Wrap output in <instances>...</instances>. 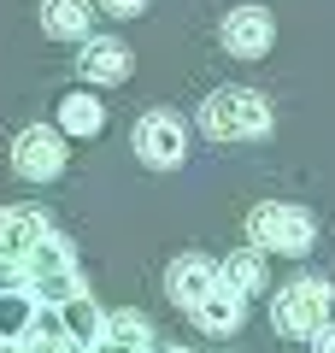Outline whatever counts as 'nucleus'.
Instances as JSON below:
<instances>
[{"label":"nucleus","instance_id":"nucleus-11","mask_svg":"<svg viewBox=\"0 0 335 353\" xmlns=\"http://www.w3.org/2000/svg\"><path fill=\"white\" fill-rule=\"evenodd\" d=\"M188 318H194V330H206V336H236V330L247 324V294H236L230 283H218Z\"/></svg>","mask_w":335,"mask_h":353},{"label":"nucleus","instance_id":"nucleus-19","mask_svg":"<svg viewBox=\"0 0 335 353\" xmlns=\"http://www.w3.org/2000/svg\"><path fill=\"white\" fill-rule=\"evenodd\" d=\"M94 6H100V12H112V18H136L148 0H94Z\"/></svg>","mask_w":335,"mask_h":353},{"label":"nucleus","instance_id":"nucleus-18","mask_svg":"<svg viewBox=\"0 0 335 353\" xmlns=\"http://www.w3.org/2000/svg\"><path fill=\"white\" fill-rule=\"evenodd\" d=\"M59 318H65V330H71V336L83 341V347H94V341L106 336V312H100V306L88 301V289H83V294H71V301L59 306Z\"/></svg>","mask_w":335,"mask_h":353},{"label":"nucleus","instance_id":"nucleus-9","mask_svg":"<svg viewBox=\"0 0 335 353\" xmlns=\"http://www.w3.org/2000/svg\"><path fill=\"white\" fill-rule=\"evenodd\" d=\"M218 265L212 259H200V253H183V259H171L165 265V294H171L176 306H183V312H194L200 301H206L212 289H218Z\"/></svg>","mask_w":335,"mask_h":353},{"label":"nucleus","instance_id":"nucleus-6","mask_svg":"<svg viewBox=\"0 0 335 353\" xmlns=\"http://www.w3.org/2000/svg\"><path fill=\"white\" fill-rule=\"evenodd\" d=\"M41 236H53V224H48V212H36V206H0V289L6 283H24V265H30V253H36V241Z\"/></svg>","mask_w":335,"mask_h":353},{"label":"nucleus","instance_id":"nucleus-15","mask_svg":"<svg viewBox=\"0 0 335 353\" xmlns=\"http://www.w3.org/2000/svg\"><path fill=\"white\" fill-rule=\"evenodd\" d=\"M36 312H41V301L24 289V283H6L0 289V341H24V330L36 324Z\"/></svg>","mask_w":335,"mask_h":353},{"label":"nucleus","instance_id":"nucleus-10","mask_svg":"<svg viewBox=\"0 0 335 353\" xmlns=\"http://www.w3.org/2000/svg\"><path fill=\"white\" fill-rule=\"evenodd\" d=\"M130 48L118 36H88L83 53H77V71H83V83H124L130 77Z\"/></svg>","mask_w":335,"mask_h":353},{"label":"nucleus","instance_id":"nucleus-20","mask_svg":"<svg viewBox=\"0 0 335 353\" xmlns=\"http://www.w3.org/2000/svg\"><path fill=\"white\" fill-rule=\"evenodd\" d=\"M312 353H335V324H323L318 336H312Z\"/></svg>","mask_w":335,"mask_h":353},{"label":"nucleus","instance_id":"nucleus-21","mask_svg":"<svg viewBox=\"0 0 335 353\" xmlns=\"http://www.w3.org/2000/svg\"><path fill=\"white\" fill-rule=\"evenodd\" d=\"M0 353H30V347H24V341H0Z\"/></svg>","mask_w":335,"mask_h":353},{"label":"nucleus","instance_id":"nucleus-4","mask_svg":"<svg viewBox=\"0 0 335 353\" xmlns=\"http://www.w3.org/2000/svg\"><path fill=\"white\" fill-rule=\"evenodd\" d=\"M24 289L36 294L41 306H65L71 294H83V271H77V253L65 236H41L36 253L24 265Z\"/></svg>","mask_w":335,"mask_h":353},{"label":"nucleus","instance_id":"nucleus-5","mask_svg":"<svg viewBox=\"0 0 335 353\" xmlns=\"http://www.w3.org/2000/svg\"><path fill=\"white\" fill-rule=\"evenodd\" d=\"M130 148L148 171H176L188 159V124L176 112H141L136 130H130Z\"/></svg>","mask_w":335,"mask_h":353},{"label":"nucleus","instance_id":"nucleus-13","mask_svg":"<svg viewBox=\"0 0 335 353\" xmlns=\"http://www.w3.org/2000/svg\"><path fill=\"white\" fill-rule=\"evenodd\" d=\"M88 353H153V324L141 312H106V336Z\"/></svg>","mask_w":335,"mask_h":353},{"label":"nucleus","instance_id":"nucleus-1","mask_svg":"<svg viewBox=\"0 0 335 353\" xmlns=\"http://www.w3.org/2000/svg\"><path fill=\"white\" fill-rule=\"evenodd\" d=\"M271 124H276V106L259 88H212L200 106V130L212 141H259L271 136Z\"/></svg>","mask_w":335,"mask_h":353},{"label":"nucleus","instance_id":"nucleus-16","mask_svg":"<svg viewBox=\"0 0 335 353\" xmlns=\"http://www.w3.org/2000/svg\"><path fill=\"white\" fill-rule=\"evenodd\" d=\"M59 130L65 136H100V130H106V106H100L88 88H71L59 101Z\"/></svg>","mask_w":335,"mask_h":353},{"label":"nucleus","instance_id":"nucleus-8","mask_svg":"<svg viewBox=\"0 0 335 353\" xmlns=\"http://www.w3.org/2000/svg\"><path fill=\"white\" fill-rule=\"evenodd\" d=\"M218 41L230 48V59H265L276 41V24L265 6H236V12L218 24Z\"/></svg>","mask_w":335,"mask_h":353},{"label":"nucleus","instance_id":"nucleus-2","mask_svg":"<svg viewBox=\"0 0 335 353\" xmlns=\"http://www.w3.org/2000/svg\"><path fill=\"white\" fill-rule=\"evenodd\" d=\"M247 241L259 253H283V259H306L318 241V218L294 201H265L247 212Z\"/></svg>","mask_w":335,"mask_h":353},{"label":"nucleus","instance_id":"nucleus-7","mask_svg":"<svg viewBox=\"0 0 335 353\" xmlns=\"http://www.w3.org/2000/svg\"><path fill=\"white\" fill-rule=\"evenodd\" d=\"M12 171L24 176V183H53V176H65V130L59 124H30L12 136Z\"/></svg>","mask_w":335,"mask_h":353},{"label":"nucleus","instance_id":"nucleus-12","mask_svg":"<svg viewBox=\"0 0 335 353\" xmlns=\"http://www.w3.org/2000/svg\"><path fill=\"white\" fill-rule=\"evenodd\" d=\"M41 30L59 41H88L94 36V0H41Z\"/></svg>","mask_w":335,"mask_h":353},{"label":"nucleus","instance_id":"nucleus-17","mask_svg":"<svg viewBox=\"0 0 335 353\" xmlns=\"http://www.w3.org/2000/svg\"><path fill=\"white\" fill-rule=\"evenodd\" d=\"M218 277L230 283L236 294H247V301H253V294H265L271 271H265V253H259V248H247V253H230V259L218 265Z\"/></svg>","mask_w":335,"mask_h":353},{"label":"nucleus","instance_id":"nucleus-14","mask_svg":"<svg viewBox=\"0 0 335 353\" xmlns=\"http://www.w3.org/2000/svg\"><path fill=\"white\" fill-rule=\"evenodd\" d=\"M24 347H30V353H88L83 341H77L71 330H65L59 306H41V312H36V324L24 330Z\"/></svg>","mask_w":335,"mask_h":353},{"label":"nucleus","instance_id":"nucleus-22","mask_svg":"<svg viewBox=\"0 0 335 353\" xmlns=\"http://www.w3.org/2000/svg\"><path fill=\"white\" fill-rule=\"evenodd\" d=\"M153 353H183V347H153Z\"/></svg>","mask_w":335,"mask_h":353},{"label":"nucleus","instance_id":"nucleus-3","mask_svg":"<svg viewBox=\"0 0 335 353\" xmlns=\"http://www.w3.org/2000/svg\"><path fill=\"white\" fill-rule=\"evenodd\" d=\"M329 306H335V289L323 277H294V283L276 289L271 324L283 330V336H294V341H312L323 324H329Z\"/></svg>","mask_w":335,"mask_h":353}]
</instances>
